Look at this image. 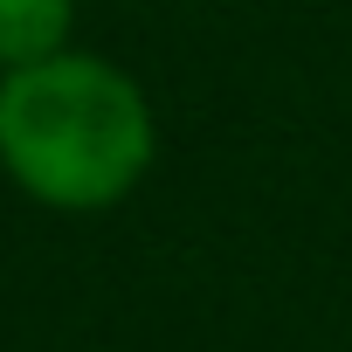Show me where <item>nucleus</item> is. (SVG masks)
<instances>
[{"mask_svg": "<svg viewBox=\"0 0 352 352\" xmlns=\"http://www.w3.org/2000/svg\"><path fill=\"white\" fill-rule=\"evenodd\" d=\"M159 159L145 83L90 49L0 69V173L56 214H104Z\"/></svg>", "mask_w": 352, "mask_h": 352, "instance_id": "f257e3e1", "label": "nucleus"}, {"mask_svg": "<svg viewBox=\"0 0 352 352\" xmlns=\"http://www.w3.org/2000/svg\"><path fill=\"white\" fill-rule=\"evenodd\" d=\"M69 28H76V0H0V69L69 49Z\"/></svg>", "mask_w": 352, "mask_h": 352, "instance_id": "f03ea898", "label": "nucleus"}]
</instances>
